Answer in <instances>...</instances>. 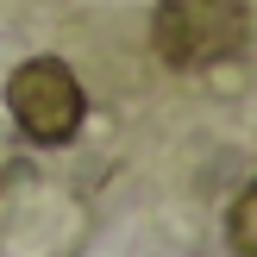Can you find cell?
I'll return each mask as SVG.
<instances>
[{
  "instance_id": "obj_1",
  "label": "cell",
  "mask_w": 257,
  "mask_h": 257,
  "mask_svg": "<svg viewBox=\"0 0 257 257\" xmlns=\"http://www.w3.org/2000/svg\"><path fill=\"white\" fill-rule=\"evenodd\" d=\"M245 0H157L151 13V44L170 69H213L245 50Z\"/></svg>"
},
{
  "instance_id": "obj_2",
  "label": "cell",
  "mask_w": 257,
  "mask_h": 257,
  "mask_svg": "<svg viewBox=\"0 0 257 257\" xmlns=\"http://www.w3.org/2000/svg\"><path fill=\"white\" fill-rule=\"evenodd\" d=\"M7 113L32 145H69L82 132L88 94L75 82V69L63 57H32L7 75Z\"/></svg>"
},
{
  "instance_id": "obj_3",
  "label": "cell",
  "mask_w": 257,
  "mask_h": 257,
  "mask_svg": "<svg viewBox=\"0 0 257 257\" xmlns=\"http://www.w3.org/2000/svg\"><path fill=\"white\" fill-rule=\"evenodd\" d=\"M226 238H232L238 257H257V182L232 201V213H226Z\"/></svg>"
}]
</instances>
